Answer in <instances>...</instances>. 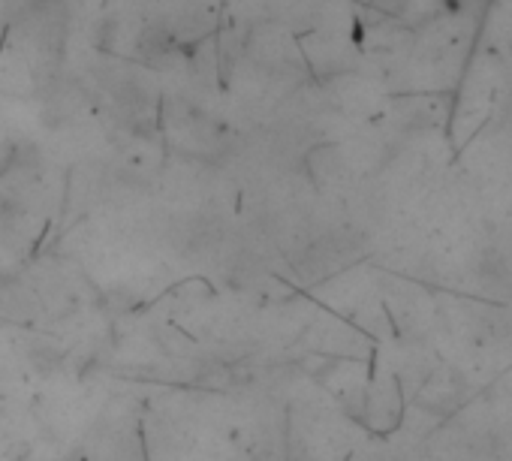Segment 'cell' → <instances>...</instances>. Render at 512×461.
<instances>
[]
</instances>
